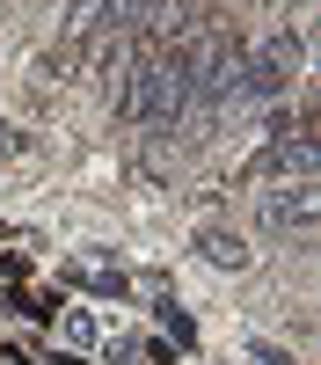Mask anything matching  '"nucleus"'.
<instances>
[{
	"instance_id": "1",
	"label": "nucleus",
	"mask_w": 321,
	"mask_h": 365,
	"mask_svg": "<svg viewBox=\"0 0 321 365\" xmlns=\"http://www.w3.org/2000/svg\"><path fill=\"white\" fill-rule=\"evenodd\" d=\"M248 58V96H285L292 88V66H300V44H292V29H270L256 51H241Z\"/></svg>"
},
{
	"instance_id": "2",
	"label": "nucleus",
	"mask_w": 321,
	"mask_h": 365,
	"mask_svg": "<svg viewBox=\"0 0 321 365\" xmlns=\"http://www.w3.org/2000/svg\"><path fill=\"white\" fill-rule=\"evenodd\" d=\"M314 220H321L314 182H285V190L263 197V227H270V234H300V241H314Z\"/></svg>"
},
{
	"instance_id": "3",
	"label": "nucleus",
	"mask_w": 321,
	"mask_h": 365,
	"mask_svg": "<svg viewBox=\"0 0 321 365\" xmlns=\"http://www.w3.org/2000/svg\"><path fill=\"white\" fill-rule=\"evenodd\" d=\"M154 88H161V51H146V58H132V73H125L117 117H125V125H146V117H154Z\"/></svg>"
},
{
	"instance_id": "4",
	"label": "nucleus",
	"mask_w": 321,
	"mask_h": 365,
	"mask_svg": "<svg viewBox=\"0 0 321 365\" xmlns=\"http://www.w3.org/2000/svg\"><path fill=\"white\" fill-rule=\"evenodd\" d=\"M197 256L212 263V270H248V263H256V249H248L241 227H204V234H197Z\"/></svg>"
},
{
	"instance_id": "5",
	"label": "nucleus",
	"mask_w": 321,
	"mask_h": 365,
	"mask_svg": "<svg viewBox=\"0 0 321 365\" xmlns=\"http://www.w3.org/2000/svg\"><path fill=\"white\" fill-rule=\"evenodd\" d=\"M270 175H292V182H314V139H285L278 154H270Z\"/></svg>"
}]
</instances>
